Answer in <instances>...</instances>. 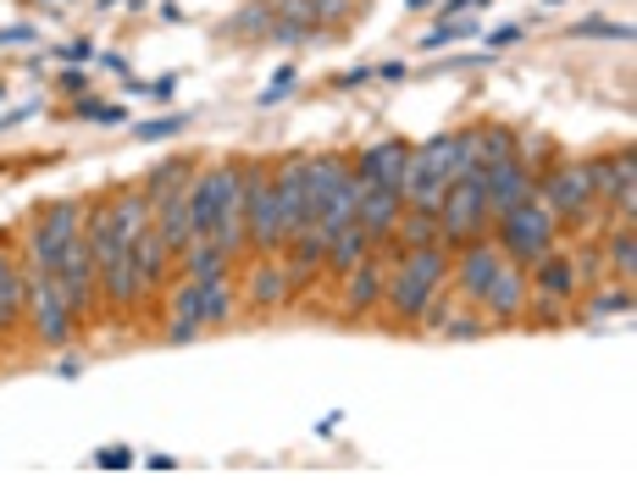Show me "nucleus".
I'll use <instances>...</instances> for the list:
<instances>
[{
  "mask_svg": "<svg viewBox=\"0 0 637 498\" xmlns=\"http://www.w3.org/2000/svg\"><path fill=\"white\" fill-rule=\"evenodd\" d=\"M394 255H400V261H394V272H383V299H378V305H383L394 321L416 327L422 305L444 288L455 250H449V244H422V250H394Z\"/></svg>",
  "mask_w": 637,
  "mask_h": 498,
  "instance_id": "obj_1",
  "label": "nucleus"
},
{
  "mask_svg": "<svg viewBox=\"0 0 637 498\" xmlns=\"http://www.w3.org/2000/svg\"><path fill=\"white\" fill-rule=\"evenodd\" d=\"M554 233H560V222H554L538 200H527V205H516L510 216L493 222V244H499V255L516 261V266H532L538 255H549V250H554Z\"/></svg>",
  "mask_w": 637,
  "mask_h": 498,
  "instance_id": "obj_2",
  "label": "nucleus"
},
{
  "mask_svg": "<svg viewBox=\"0 0 637 498\" xmlns=\"http://www.w3.org/2000/svg\"><path fill=\"white\" fill-rule=\"evenodd\" d=\"M538 205L565 227V222H582L587 205H593V183H587V161H549L538 172Z\"/></svg>",
  "mask_w": 637,
  "mask_h": 498,
  "instance_id": "obj_3",
  "label": "nucleus"
},
{
  "mask_svg": "<svg viewBox=\"0 0 637 498\" xmlns=\"http://www.w3.org/2000/svg\"><path fill=\"white\" fill-rule=\"evenodd\" d=\"M244 227H250L255 255L283 250V222H277V194H272V167L266 161H244Z\"/></svg>",
  "mask_w": 637,
  "mask_h": 498,
  "instance_id": "obj_4",
  "label": "nucleus"
},
{
  "mask_svg": "<svg viewBox=\"0 0 637 498\" xmlns=\"http://www.w3.org/2000/svg\"><path fill=\"white\" fill-rule=\"evenodd\" d=\"M84 222H89V205L84 200H56V205H45L40 216H34V227H29V266H56V255L84 233Z\"/></svg>",
  "mask_w": 637,
  "mask_h": 498,
  "instance_id": "obj_5",
  "label": "nucleus"
},
{
  "mask_svg": "<svg viewBox=\"0 0 637 498\" xmlns=\"http://www.w3.org/2000/svg\"><path fill=\"white\" fill-rule=\"evenodd\" d=\"M23 266H29V261H23ZM29 327H34V338L51 343V349H67V338H73V327H78V316H73L67 299H62V283H56L45 266H29Z\"/></svg>",
  "mask_w": 637,
  "mask_h": 498,
  "instance_id": "obj_6",
  "label": "nucleus"
},
{
  "mask_svg": "<svg viewBox=\"0 0 637 498\" xmlns=\"http://www.w3.org/2000/svg\"><path fill=\"white\" fill-rule=\"evenodd\" d=\"M438 227H444V244L460 250L471 239H488V211H482V183L477 178H455L438 200Z\"/></svg>",
  "mask_w": 637,
  "mask_h": 498,
  "instance_id": "obj_7",
  "label": "nucleus"
},
{
  "mask_svg": "<svg viewBox=\"0 0 637 498\" xmlns=\"http://www.w3.org/2000/svg\"><path fill=\"white\" fill-rule=\"evenodd\" d=\"M477 183H482V211H488V227L499 222V216H510L516 205H527V200H538V172L527 167V161H493V167H482L477 172Z\"/></svg>",
  "mask_w": 637,
  "mask_h": 498,
  "instance_id": "obj_8",
  "label": "nucleus"
},
{
  "mask_svg": "<svg viewBox=\"0 0 637 498\" xmlns=\"http://www.w3.org/2000/svg\"><path fill=\"white\" fill-rule=\"evenodd\" d=\"M51 277L62 283L67 310L84 321V316H89V305H95V294H100V266H95V244H89V233H78V239H73V244L56 255Z\"/></svg>",
  "mask_w": 637,
  "mask_h": 498,
  "instance_id": "obj_9",
  "label": "nucleus"
},
{
  "mask_svg": "<svg viewBox=\"0 0 637 498\" xmlns=\"http://www.w3.org/2000/svg\"><path fill=\"white\" fill-rule=\"evenodd\" d=\"M499 266H505L499 244H493V239H471V244H460V250H455V261H449V277H455L460 299H466V305H477V299L488 294V283L499 277Z\"/></svg>",
  "mask_w": 637,
  "mask_h": 498,
  "instance_id": "obj_10",
  "label": "nucleus"
},
{
  "mask_svg": "<svg viewBox=\"0 0 637 498\" xmlns=\"http://www.w3.org/2000/svg\"><path fill=\"white\" fill-rule=\"evenodd\" d=\"M527 294H532L527 266L505 261V266H499V277L488 283V294L477 299V310L488 316V327H521V316H527Z\"/></svg>",
  "mask_w": 637,
  "mask_h": 498,
  "instance_id": "obj_11",
  "label": "nucleus"
},
{
  "mask_svg": "<svg viewBox=\"0 0 637 498\" xmlns=\"http://www.w3.org/2000/svg\"><path fill=\"white\" fill-rule=\"evenodd\" d=\"M233 178H238V161H216V167H205V172L189 178V216H194V233H200V239H211L216 211H222V194H227Z\"/></svg>",
  "mask_w": 637,
  "mask_h": 498,
  "instance_id": "obj_12",
  "label": "nucleus"
},
{
  "mask_svg": "<svg viewBox=\"0 0 637 498\" xmlns=\"http://www.w3.org/2000/svg\"><path fill=\"white\" fill-rule=\"evenodd\" d=\"M405 161H411V145L405 139H378L355 156V178L367 189H400L405 194Z\"/></svg>",
  "mask_w": 637,
  "mask_h": 498,
  "instance_id": "obj_13",
  "label": "nucleus"
},
{
  "mask_svg": "<svg viewBox=\"0 0 637 498\" xmlns=\"http://www.w3.org/2000/svg\"><path fill=\"white\" fill-rule=\"evenodd\" d=\"M288 299H294V283H288L283 255H261V261L250 266V277H244V305H250V310H277V305H288Z\"/></svg>",
  "mask_w": 637,
  "mask_h": 498,
  "instance_id": "obj_14",
  "label": "nucleus"
},
{
  "mask_svg": "<svg viewBox=\"0 0 637 498\" xmlns=\"http://www.w3.org/2000/svg\"><path fill=\"white\" fill-rule=\"evenodd\" d=\"M29 321V266L0 244V332H18Z\"/></svg>",
  "mask_w": 637,
  "mask_h": 498,
  "instance_id": "obj_15",
  "label": "nucleus"
},
{
  "mask_svg": "<svg viewBox=\"0 0 637 498\" xmlns=\"http://www.w3.org/2000/svg\"><path fill=\"white\" fill-rule=\"evenodd\" d=\"M400 216H405V194H400V189H367V194H361V211H355V227H361L372 244H394Z\"/></svg>",
  "mask_w": 637,
  "mask_h": 498,
  "instance_id": "obj_16",
  "label": "nucleus"
},
{
  "mask_svg": "<svg viewBox=\"0 0 637 498\" xmlns=\"http://www.w3.org/2000/svg\"><path fill=\"white\" fill-rule=\"evenodd\" d=\"M383 272H389V261H383V250L372 244V255L344 272V305H339V310H350V316L378 310V299H383Z\"/></svg>",
  "mask_w": 637,
  "mask_h": 498,
  "instance_id": "obj_17",
  "label": "nucleus"
},
{
  "mask_svg": "<svg viewBox=\"0 0 637 498\" xmlns=\"http://www.w3.org/2000/svg\"><path fill=\"white\" fill-rule=\"evenodd\" d=\"M527 283H532L538 294H554V299H576V294H582V277H576V255H560V250L538 255V261L527 266Z\"/></svg>",
  "mask_w": 637,
  "mask_h": 498,
  "instance_id": "obj_18",
  "label": "nucleus"
},
{
  "mask_svg": "<svg viewBox=\"0 0 637 498\" xmlns=\"http://www.w3.org/2000/svg\"><path fill=\"white\" fill-rule=\"evenodd\" d=\"M172 266H178V250H172V244H167V239H161V233L150 227V233H145V239L134 244V272H139V299H145V294H156V288L167 283V272H172Z\"/></svg>",
  "mask_w": 637,
  "mask_h": 498,
  "instance_id": "obj_19",
  "label": "nucleus"
},
{
  "mask_svg": "<svg viewBox=\"0 0 637 498\" xmlns=\"http://www.w3.org/2000/svg\"><path fill=\"white\" fill-rule=\"evenodd\" d=\"M100 294H106V310H134L139 305V272H134V250H117L112 261H100Z\"/></svg>",
  "mask_w": 637,
  "mask_h": 498,
  "instance_id": "obj_20",
  "label": "nucleus"
},
{
  "mask_svg": "<svg viewBox=\"0 0 637 498\" xmlns=\"http://www.w3.org/2000/svg\"><path fill=\"white\" fill-rule=\"evenodd\" d=\"M178 266H183V277L211 283V277H227V272H233V255H227L216 239H194V244L178 255Z\"/></svg>",
  "mask_w": 637,
  "mask_h": 498,
  "instance_id": "obj_21",
  "label": "nucleus"
},
{
  "mask_svg": "<svg viewBox=\"0 0 637 498\" xmlns=\"http://www.w3.org/2000/svg\"><path fill=\"white\" fill-rule=\"evenodd\" d=\"M372 255V239L350 222V227H339L333 239H328V255H322V272H333V277H344L350 266H361Z\"/></svg>",
  "mask_w": 637,
  "mask_h": 498,
  "instance_id": "obj_22",
  "label": "nucleus"
},
{
  "mask_svg": "<svg viewBox=\"0 0 637 498\" xmlns=\"http://www.w3.org/2000/svg\"><path fill=\"white\" fill-rule=\"evenodd\" d=\"M189 178H194V161H183V156H178V161H161V167L145 178V200H150V211H161Z\"/></svg>",
  "mask_w": 637,
  "mask_h": 498,
  "instance_id": "obj_23",
  "label": "nucleus"
},
{
  "mask_svg": "<svg viewBox=\"0 0 637 498\" xmlns=\"http://www.w3.org/2000/svg\"><path fill=\"white\" fill-rule=\"evenodd\" d=\"M394 244H400V250H422V244H444V227H438V211H411V205H405V216H400V227H394Z\"/></svg>",
  "mask_w": 637,
  "mask_h": 498,
  "instance_id": "obj_24",
  "label": "nucleus"
},
{
  "mask_svg": "<svg viewBox=\"0 0 637 498\" xmlns=\"http://www.w3.org/2000/svg\"><path fill=\"white\" fill-rule=\"evenodd\" d=\"M604 266H609V277L631 283V272H637V233H631V222H615V233L604 244Z\"/></svg>",
  "mask_w": 637,
  "mask_h": 498,
  "instance_id": "obj_25",
  "label": "nucleus"
},
{
  "mask_svg": "<svg viewBox=\"0 0 637 498\" xmlns=\"http://www.w3.org/2000/svg\"><path fill=\"white\" fill-rule=\"evenodd\" d=\"M233 305H238V294H233V283H227V277L200 283V327H222V321L233 316Z\"/></svg>",
  "mask_w": 637,
  "mask_h": 498,
  "instance_id": "obj_26",
  "label": "nucleus"
},
{
  "mask_svg": "<svg viewBox=\"0 0 637 498\" xmlns=\"http://www.w3.org/2000/svg\"><path fill=\"white\" fill-rule=\"evenodd\" d=\"M576 299H554V294H527V316L521 321H532V327H571L576 321V310H571Z\"/></svg>",
  "mask_w": 637,
  "mask_h": 498,
  "instance_id": "obj_27",
  "label": "nucleus"
},
{
  "mask_svg": "<svg viewBox=\"0 0 637 498\" xmlns=\"http://www.w3.org/2000/svg\"><path fill=\"white\" fill-rule=\"evenodd\" d=\"M277 18H272V0H244V12L227 23V40H255V34H266Z\"/></svg>",
  "mask_w": 637,
  "mask_h": 498,
  "instance_id": "obj_28",
  "label": "nucleus"
},
{
  "mask_svg": "<svg viewBox=\"0 0 637 498\" xmlns=\"http://www.w3.org/2000/svg\"><path fill=\"white\" fill-rule=\"evenodd\" d=\"M477 150H482V167L510 161L516 156V134L510 128H477Z\"/></svg>",
  "mask_w": 637,
  "mask_h": 498,
  "instance_id": "obj_29",
  "label": "nucleus"
},
{
  "mask_svg": "<svg viewBox=\"0 0 637 498\" xmlns=\"http://www.w3.org/2000/svg\"><path fill=\"white\" fill-rule=\"evenodd\" d=\"M167 310H172V321H194V327H200V283H194V277H183V283L172 288ZM200 332H205V327H200Z\"/></svg>",
  "mask_w": 637,
  "mask_h": 498,
  "instance_id": "obj_30",
  "label": "nucleus"
},
{
  "mask_svg": "<svg viewBox=\"0 0 637 498\" xmlns=\"http://www.w3.org/2000/svg\"><path fill=\"white\" fill-rule=\"evenodd\" d=\"M482 332H488V316L477 305H455L444 321V338H482Z\"/></svg>",
  "mask_w": 637,
  "mask_h": 498,
  "instance_id": "obj_31",
  "label": "nucleus"
},
{
  "mask_svg": "<svg viewBox=\"0 0 637 498\" xmlns=\"http://www.w3.org/2000/svg\"><path fill=\"white\" fill-rule=\"evenodd\" d=\"M587 310H593V316H626V310H631V283H609V288H598V294L587 299Z\"/></svg>",
  "mask_w": 637,
  "mask_h": 498,
  "instance_id": "obj_32",
  "label": "nucleus"
},
{
  "mask_svg": "<svg viewBox=\"0 0 637 498\" xmlns=\"http://www.w3.org/2000/svg\"><path fill=\"white\" fill-rule=\"evenodd\" d=\"M471 34H477V23H471V18H444V23H438V29H433L422 45H427V51H444V45H455V40H471Z\"/></svg>",
  "mask_w": 637,
  "mask_h": 498,
  "instance_id": "obj_33",
  "label": "nucleus"
},
{
  "mask_svg": "<svg viewBox=\"0 0 637 498\" xmlns=\"http://www.w3.org/2000/svg\"><path fill=\"white\" fill-rule=\"evenodd\" d=\"M183 128H189V117H183V112H172V117H156V123H134V139H145V145H161V139L183 134Z\"/></svg>",
  "mask_w": 637,
  "mask_h": 498,
  "instance_id": "obj_34",
  "label": "nucleus"
},
{
  "mask_svg": "<svg viewBox=\"0 0 637 498\" xmlns=\"http://www.w3.org/2000/svg\"><path fill=\"white\" fill-rule=\"evenodd\" d=\"M571 40H620V45H626V40H631V29H626V23L587 18V23H576V29H571Z\"/></svg>",
  "mask_w": 637,
  "mask_h": 498,
  "instance_id": "obj_35",
  "label": "nucleus"
},
{
  "mask_svg": "<svg viewBox=\"0 0 637 498\" xmlns=\"http://www.w3.org/2000/svg\"><path fill=\"white\" fill-rule=\"evenodd\" d=\"M355 12V0H310V23L316 29H333V23H344Z\"/></svg>",
  "mask_w": 637,
  "mask_h": 498,
  "instance_id": "obj_36",
  "label": "nucleus"
},
{
  "mask_svg": "<svg viewBox=\"0 0 637 498\" xmlns=\"http://www.w3.org/2000/svg\"><path fill=\"white\" fill-rule=\"evenodd\" d=\"M73 112H78V117H89V123H106V128H117V123H123V106H106V100H89V95H78V100H73Z\"/></svg>",
  "mask_w": 637,
  "mask_h": 498,
  "instance_id": "obj_37",
  "label": "nucleus"
},
{
  "mask_svg": "<svg viewBox=\"0 0 637 498\" xmlns=\"http://www.w3.org/2000/svg\"><path fill=\"white\" fill-rule=\"evenodd\" d=\"M288 89H294V67H277V73H272V84H266V89L255 95V106L266 112V106H277V100H283Z\"/></svg>",
  "mask_w": 637,
  "mask_h": 498,
  "instance_id": "obj_38",
  "label": "nucleus"
},
{
  "mask_svg": "<svg viewBox=\"0 0 637 498\" xmlns=\"http://www.w3.org/2000/svg\"><path fill=\"white\" fill-rule=\"evenodd\" d=\"M95 465H100V470H128V465H134V448H128V443L100 448V454H95Z\"/></svg>",
  "mask_w": 637,
  "mask_h": 498,
  "instance_id": "obj_39",
  "label": "nucleus"
},
{
  "mask_svg": "<svg viewBox=\"0 0 637 498\" xmlns=\"http://www.w3.org/2000/svg\"><path fill=\"white\" fill-rule=\"evenodd\" d=\"M62 62H67V67H84V62H100V56H95L89 40H73V45H62Z\"/></svg>",
  "mask_w": 637,
  "mask_h": 498,
  "instance_id": "obj_40",
  "label": "nucleus"
},
{
  "mask_svg": "<svg viewBox=\"0 0 637 498\" xmlns=\"http://www.w3.org/2000/svg\"><path fill=\"white\" fill-rule=\"evenodd\" d=\"M194 338H200L194 321H167V343H194Z\"/></svg>",
  "mask_w": 637,
  "mask_h": 498,
  "instance_id": "obj_41",
  "label": "nucleus"
},
{
  "mask_svg": "<svg viewBox=\"0 0 637 498\" xmlns=\"http://www.w3.org/2000/svg\"><path fill=\"white\" fill-rule=\"evenodd\" d=\"M23 40H34V29H29V23H12V29H0V45H23Z\"/></svg>",
  "mask_w": 637,
  "mask_h": 498,
  "instance_id": "obj_42",
  "label": "nucleus"
},
{
  "mask_svg": "<svg viewBox=\"0 0 637 498\" xmlns=\"http://www.w3.org/2000/svg\"><path fill=\"white\" fill-rule=\"evenodd\" d=\"M521 40V29H493L488 34V51H505V45H516Z\"/></svg>",
  "mask_w": 637,
  "mask_h": 498,
  "instance_id": "obj_43",
  "label": "nucleus"
},
{
  "mask_svg": "<svg viewBox=\"0 0 637 498\" xmlns=\"http://www.w3.org/2000/svg\"><path fill=\"white\" fill-rule=\"evenodd\" d=\"M172 89H178V73H167V78H156L145 95H156V100H172Z\"/></svg>",
  "mask_w": 637,
  "mask_h": 498,
  "instance_id": "obj_44",
  "label": "nucleus"
},
{
  "mask_svg": "<svg viewBox=\"0 0 637 498\" xmlns=\"http://www.w3.org/2000/svg\"><path fill=\"white\" fill-rule=\"evenodd\" d=\"M367 78H372V67H355V73H344V78H339V89H361Z\"/></svg>",
  "mask_w": 637,
  "mask_h": 498,
  "instance_id": "obj_45",
  "label": "nucleus"
},
{
  "mask_svg": "<svg viewBox=\"0 0 637 498\" xmlns=\"http://www.w3.org/2000/svg\"><path fill=\"white\" fill-rule=\"evenodd\" d=\"M378 78H389V84H400V78H405V62H383V67H378Z\"/></svg>",
  "mask_w": 637,
  "mask_h": 498,
  "instance_id": "obj_46",
  "label": "nucleus"
},
{
  "mask_svg": "<svg viewBox=\"0 0 637 498\" xmlns=\"http://www.w3.org/2000/svg\"><path fill=\"white\" fill-rule=\"evenodd\" d=\"M62 89H67V95H84V73H78V67H73V73H62Z\"/></svg>",
  "mask_w": 637,
  "mask_h": 498,
  "instance_id": "obj_47",
  "label": "nucleus"
},
{
  "mask_svg": "<svg viewBox=\"0 0 637 498\" xmlns=\"http://www.w3.org/2000/svg\"><path fill=\"white\" fill-rule=\"evenodd\" d=\"M405 7H411V12H433V7H438V0H405Z\"/></svg>",
  "mask_w": 637,
  "mask_h": 498,
  "instance_id": "obj_48",
  "label": "nucleus"
},
{
  "mask_svg": "<svg viewBox=\"0 0 637 498\" xmlns=\"http://www.w3.org/2000/svg\"><path fill=\"white\" fill-rule=\"evenodd\" d=\"M100 7H123V0H100Z\"/></svg>",
  "mask_w": 637,
  "mask_h": 498,
  "instance_id": "obj_49",
  "label": "nucleus"
},
{
  "mask_svg": "<svg viewBox=\"0 0 637 498\" xmlns=\"http://www.w3.org/2000/svg\"><path fill=\"white\" fill-rule=\"evenodd\" d=\"M0 100H7V89H0Z\"/></svg>",
  "mask_w": 637,
  "mask_h": 498,
  "instance_id": "obj_50",
  "label": "nucleus"
}]
</instances>
